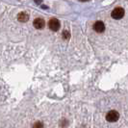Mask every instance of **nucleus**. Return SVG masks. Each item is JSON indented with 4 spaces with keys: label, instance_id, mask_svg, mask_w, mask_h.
Here are the masks:
<instances>
[{
    "label": "nucleus",
    "instance_id": "f03ea898",
    "mask_svg": "<svg viewBox=\"0 0 128 128\" xmlns=\"http://www.w3.org/2000/svg\"><path fill=\"white\" fill-rule=\"evenodd\" d=\"M111 16L114 19H120L124 16V10L120 7H118V8L113 10Z\"/></svg>",
    "mask_w": 128,
    "mask_h": 128
},
{
    "label": "nucleus",
    "instance_id": "6e6552de",
    "mask_svg": "<svg viewBox=\"0 0 128 128\" xmlns=\"http://www.w3.org/2000/svg\"><path fill=\"white\" fill-rule=\"evenodd\" d=\"M63 37H64V38H70V32H68V31H64Z\"/></svg>",
    "mask_w": 128,
    "mask_h": 128
},
{
    "label": "nucleus",
    "instance_id": "423d86ee",
    "mask_svg": "<svg viewBox=\"0 0 128 128\" xmlns=\"http://www.w3.org/2000/svg\"><path fill=\"white\" fill-rule=\"evenodd\" d=\"M18 21H20V22H26L29 19V16H28V14L22 12V13L18 14Z\"/></svg>",
    "mask_w": 128,
    "mask_h": 128
},
{
    "label": "nucleus",
    "instance_id": "7ed1b4c3",
    "mask_svg": "<svg viewBox=\"0 0 128 128\" xmlns=\"http://www.w3.org/2000/svg\"><path fill=\"white\" fill-rule=\"evenodd\" d=\"M48 26L52 31H58L60 28V21L57 18H51L49 20Z\"/></svg>",
    "mask_w": 128,
    "mask_h": 128
},
{
    "label": "nucleus",
    "instance_id": "20e7f679",
    "mask_svg": "<svg viewBox=\"0 0 128 128\" xmlns=\"http://www.w3.org/2000/svg\"><path fill=\"white\" fill-rule=\"evenodd\" d=\"M94 30L97 33H103L105 30V24L102 21H96L94 24Z\"/></svg>",
    "mask_w": 128,
    "mask_h": 128
},
{
    "label": "nucleus",
    "instance_id": "0eeeda50",
    "mask_svg": "<svg viewBox=\"0 0 128 128\" xmlns=\"http://www.w3.org/2000/svg\"><path fill=\"white\" fill-rule=\"evenodd\" d=\"M33 128H44V124L40 122H37L33 125Z\"/></svg>",
    "mask_w": 128,
    "mask_h": 128
},
{
    "label": "nucleus",
    "instance_id": "f257e3e1",
    "mask_svg": "<svg viewBox=\"0 0 128 128\" xmlns=\"http://www.w3.org/2000/svg\"><path fill=\"white\" fill-rule=\"evenodd\" d=\"M118 118H120V114H118V112H116L115 110L110 111L106 115V120L109 122H115L118 120Z\"/></svg>",
    "mask_w": 128,
    "mask_h": 128
},
{
    "label": "nucleus",
    "instance_id": "39448f33",
    "mask_svg": "<svg viewBox=\"0 0 128 128\" xmlns=\"http://www.w3.org/2000/svg\"><path fill=\"white\" fill-rule=\"evenodd\" d=\"M33 25H34V27H35L36 29H42L45 25V22L42 18H36L34 20Z\"/></svg>",
    "mask_w": 128,
    "mask_h": 128
}]
</instances>
